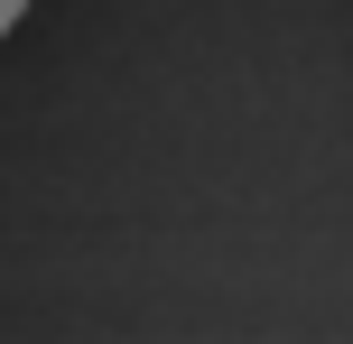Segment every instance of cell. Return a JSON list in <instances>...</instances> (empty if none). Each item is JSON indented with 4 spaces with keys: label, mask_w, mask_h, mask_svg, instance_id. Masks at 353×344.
<instances>
[{
    "label": "cell",
    "mask_w": 353,
    "mask_h": 344,
    "mask_svg": "<svg viewBox=\"0 0 353 344\" xmlns=\"http://www.w3.org/2000/svg\"><path fill=\"white\" fill-rule=\"evenodd\" d=\"M19 19H28V0H0V37H10V28H19Z\"/></svg>",
    "instance_id": "1"
}]
</instances>
